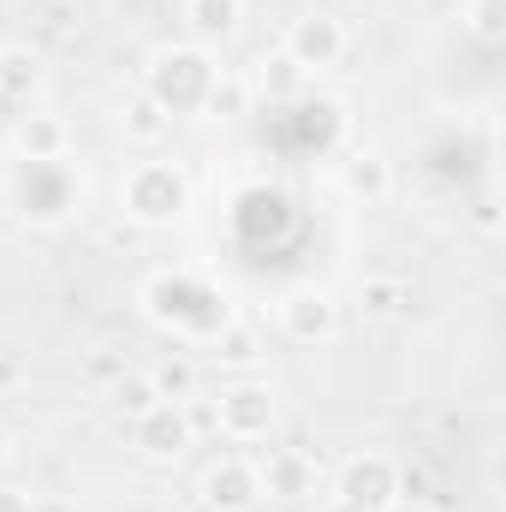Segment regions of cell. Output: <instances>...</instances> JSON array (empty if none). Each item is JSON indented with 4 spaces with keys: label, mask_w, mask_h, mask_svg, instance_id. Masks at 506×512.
Masks as SVG:
<instances>
[{
    "label": "cell",
    "mask_w": 506,
    "mask_h": 512,
    "mask_svg": "<svg viewBox=\"0 0 506 512\" xmlns=\"http://www.w3.org/2000/svg\"><path fill=\"white\" fill-rule=\"evenodd\" d=\"M209 84H215V66L197 54V48H179V54H161L155 72H149V102L161 114H185V108H203L209 102Z\"/></svg>",
    "instance_id": "cell-1"
},
{
    "label": "cell",
    "mask_w": 506,
    "mask_h": 512,
    "mask_svg": "<svg viewBox=\"0 0 506 512\" xmlns=\"http://www.w3.org/2000/svg\"><path fill=\"white\" fill-rule=\"evenodd\" d=\"M126 209L143 221V227H155V221H173L179 209H185V179L167 167V161H149V167H137L126 179Z\"/></svg>",
    "instance_id": "cell-2"
},
{
    "label": "cell",
    "mask_w": 506,
    "mask_h": 512,
    "mask_svg": "<svg viewBox=\"0 0 506 512\" xmlns=\"http://www.w3.org/2000/svg\"><path fill=\"white\" fill-rule=\"evenodd\" d=\"M340 54H346V30H340V18H328V12H310V18H298V24H292L286 60H292L298 72L340 66Z\"/></svg>",
    "instance_id": "cell-3"
},
{
    "label": "cell",
    "mask_w": 506,
    "mask_h": 512,
    "mask_svg": "<svg viewBox=\"0 0 506 512\" xmlns=\"http://www.w3.org/2000/svg\"><path fill=\"white\" fill-rule=\"evenodd\" d=\"M268 423H274V393L268 387H233V393H221V411H215L221 435L256 441V435H268Z\"/></svg>",
    "instance_id": "cell-4"
},
{
    "label": "cell",
    "mask_w": 506,
    "mask_h": 512,
    "mask_svg": "<svg viewBox=\"0 0 506 512\" xmlns=\"http://www.w3.org/2000/svg\"><path fill=\"white\" fill-rule=\"evenodd\" d=\"M256 495H262V483H256V471L245 459H221V465L203 477V501L215 512H251Z\"/></svg>",
    "instance_id": "cell-5"
},
{
    "label": "cell",
    "mask_w": 506,
    "mask_h": 512,
    "mask_svg": "<svg viewBox=\"0 0 506 512\" xmlns=\"http://www.w3.org/2000/svg\"><path fill=\"white\" fill-rule=\"evenodd\" d=\"M137 441H143V453H155V459H179V453L191 447V423H185L173 405H155V411L137 417Z\"/></svg>",
    "instance_id": "cell-6"
},
{
    "label": "cell",
    "mask_w": 506,
    "mask_h": 512,
    "mask_svg": "<svg viewBox=\"0 0 506 512\" xmlns=\"http://www.w3.org/2000/svg\"><path fill=\"white\" fill-rule=\"evenodd\" d=\"M340 489H346L352 507H387V495H393V465H387V459H358Z\"/></svg>",
    "instance_id": "cell-7"
},
{
    "label": "cell",
    "mask_w": 506,
    "mask_h": 512,
    "mask_svg": "<svg viewBox=\"0 0 506 512\" xmlns=\"http://www.w3.org/2000/svg\"><path fill=\"white\" fill-rule=\"evenodd\" d=\"M12 143L24 149V161H60V149H66V126H60L54 114H30V120H18Z\"/></svg>",
    "instance_id": "cell-8"
},
{
    "label": "cell",
    "mask_w": 506,
    "mask_h": 512,
    "mask_svg": "<svg viewBox=\"0 0 506 512\" xmlns=\"http://www.w3.org/2000/svg\"><path fill=\"white\" fill-rule=\"evenodd\" d=\"M334 304L322 298V292H304V298H292L286 304V328H292V340H328L334 334Z\"/></svg>",
    "instance_id": "cell-9"
},
{
    "label": "cell",
    "mask_w": 506,
    "mask_h": 512,
    "mask_svg": "<svg viewBox=\"0 0 506 512\" xmlns=\"http://www.w3.org/2000/svg\"><path fill=\"white\" fill-rule=\"evenodd\" d=\"M256 483L268 495H304L310 489V459L304 453H268V465L256 471Z\"/></svg>",
    "instance_id": "cell-10"
},
{
    "label": "cell",
    "mask_w": 506,
    "mask_h": 512,
    "mask_svg": "<svg viewBox=\"0 0 506 512\" xmlns=\"http://www.w3.org/2000/svg\"><path fill=\"white\" fill-rule=\"evenodd\" d=\"M36 84H42V60H36V54H24V48L0 54V102H12V96H30Z\"/></svg>",
    "instance_id": "cell-11"
},
{
    "label": "cell",
    "mask_w": 506,
    "mask_h": 512,
    "mask_svg": "<svg viewBox=\"0 0 506 512\" xmlns=\"http://www.w3.org/2000/svg\"><path fill=\"white\" fill-rule=\"evenodd\" d=\"M185 12H191V30H197V36H233L245 6H239V0H191Z\"/></svg>",
    "instance_id": "cell-12"
},
{
    "label": "cell",
    "mask_w": 506,
    "mask_h": 512,
    "mask_svg": "<svg viewBox=\"0 0 506 512\" xmlns=\"http://www.w3.org/2000/svg\"><path fill=\"white\" fill-rule=\"evenodd\" d=\"M245 102H251L245 78H215V84H209V102H203V108H209L215 120H233V114H245Z\"/></svg>",
    "instance_id": "cell-13"
},
{
    "label": "cell",
    "mask_w": 506,
    "mask_h": 512,
    "mask_svg": "<svg viewBox=\"0 0 506 512\" xmlns=\"http://www.w3.org/2000/svg\"><path fill=\"white\" fill-rule=\"evenodd\" d=\"M346 185H352L358 197H387V167H381L376 155H358V161L346 167Z\"/></svg>",
    "instance_id": "cell-14"
},
{
    "label": "cell",
    "mask_w": 506,
    "mask_h": 512,
    "mask_svg": "<svg viewBox=\"0 0 506 512\" xmlns=\"http://www.w3.org/2000/svg\"><path fill=\"white\" fill-rule=\"evenodd\" d=\"M215 346H221V358H227V364H251V358H256V334H251V328H233V322L215 334Z\"/></svg>",
    "instance_id": "cell-15"
},
{
    "label": "cell",
    "mask_w": 506,
    "mask_h": 512,
    "mask_svg": "<svg viewBox=\"0 0 506 512\" xmlns=\"http://www.w3.org/2000/svg\"><path fill=\"white\" fill-rule=\"evenodd\" d=\"M262 66H268V72H262V90H274V96H292V90H298V78H304L286 54H280V60H262Z\"/></svg>",
    "instance_id": "cell-16"
},
{
    "label": "cell",
    "mask_w": 506,
    "mask_h": 512,
    "mask_svg": "<svg viewBox=\"0 0 506 512\" xmlns=\"http://www.w3.org/2000/svg\"><path fill=\"white\" fill-rule=\"evenodd\" d=\"M114 399H120L126 411H137V417H143V411H155V382H149V376H131V382H120V393H114Z\"/></svg>",
    "instance_id": "cell-17"
},
{
    "label": "cell",
    "mask_w": 506,
    "mask_h": 512,
    "mask_svg": "<svg viewBox=\"0 0 506 512\" xmlns=\"http://www.w3.org/2000/svg\"><path fill=\"white\" fill-rule=\"evenodd\" d=\"M161 126H167V114H161L155 102H137V108L126 114V131H131V137H161Z\"/></svg>",
    "instance_id": "cell-18"
},
{
    "label": "cell",
    "mask_w": 506,
    "mask_h": 512,
    "mask_svg": "<svg viewBox=\"0 0 506 512\" xmlns=\"http://www.w3.org/2000/svg\"><path fill=\"white\" fill-rule=\"evenodd\" d=\"M364 310H370V316H393V310H399V286H393V280H376V286L364 292Z\"/></svg>",
    "instance_id": "cell-19"
},
{
    "label": "cell",
    "mask_w": 506,
    "mask_h": 512,
    "mask_svg": "<svg viewBox=\"0 0 506 512\" xmlns=\"http://www.w3.org/2000/svg\"><path fill=\"white\" fill-rule=\"evenodd\" d=\"M149 382H155V393H185V387H191V370H185V364H161Z\"/></svg>",
    "instance_id": "cell-20"
},
{
    "label": "cell",
    "mask_w": 506,
    "mask_h": 512,
    "mask_svg": "<svg viewBox=\"0 0 506 512\" xmlns=\"http://www.w3.org/2000/svg\"><path fill=\"white\" fill-rule=\"evenodd\" d=\"M0 459H6V429H0Z\"/></svg>",
    "instance_id": "cell-21"
}]
</instances>
